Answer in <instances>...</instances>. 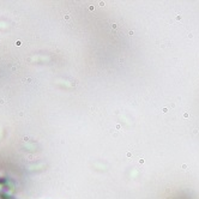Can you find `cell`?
<instances>
[{
	"label": "cell",
	"mask_w": 199,
	"mask_h": 199,
	"mask_svg": "<svg viewBox=\"0 0 199 199\" xmlns=\"http://www.w3.org/2000/svg\"><path fill=\"white\" fill-rule=\"evenodd\" d=\"M100 6H101V7L104 6V2H103V1H100Z\"/></svg>",
	"instance_id": "cell-1"
},
{
	"label": "cell",
	"mask_w": 199,
	"mask_h": 199,
	"mask_svg": "<svg viewBox=\"0 0 199 199\" xmlns=\"http://www.w3.org/2000/svg\"><path fill=\"white\" fill-rule=\"evenodd\" d=\"M184 116H185V118H188V116H190V114H188V113H185V114H184Z\"/></svg>",
	"instance_id": "cell-2"
}]
</instances>
